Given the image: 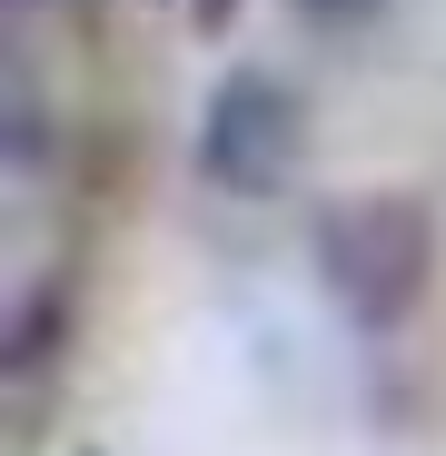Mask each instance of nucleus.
I'll list each match as a JSON object with an SVG mask.
<instances>
[{
	"label": "nucleus",
	"instance_id": "1",
	"mask_svg": "<svg viewBox=\"0 0 446 456\" xmlns=\"http://www.w3.org/2000/svg\"><path fill=\"white\" fill-rule=\"evenodd\" d=\"M308 248H318L328 297L357 328H397V318H417V297L436 278V218L417 189H347L318 208Z\"/></svg>",
	"mask_w": 446,
	"mask_h": 456
},
{
	"label": "nucleus",
	"instance_id": "2",
	"mask_svg": "<svg viewBox=\"0 0 446 456\" xmlns=\"http://www.w3.org/2000/svg\"><path fill=\"white\" fill-rule=\"evenodd\" d=\"M308 159V100L278 69H229L199 110V179L229 199H278Z\"/></svg>",
	"mask_w": 446,
	"mask_h": 456
},
{
	"label": "nucleus",
	"instance_id": "3",
	"mask_svg": "<svg viewBox=\"0 0 446 456\" xmlns=\"http://www.w3.org/2000/svg\"><path fill=\"white\" fill-rule=\"evenodd\" d=\"M69 357V288L60 278H30L11 297V328H0V387H11V436H30L40 397H50V377Z\"/></svg>",
	"mask_w": 446,
	"mask_h": 456
},
{
	"label": "nucleus",
	"instance_id": "4",
	"mask_svg": "<svg viewBox=\"0 0 446 456\" xmlns=\"http://www.w3.org/2000/svg\"><path fill=\"white\" fill-rule=\"evenodd\" d=\"M308 20H357V11H377V0H297Z\"/></svg>",
	"mask_w": 446,
	"mask_h": 456
},
{
	"label": "nucleus",
	"instance_id": "5",
	"mask_svg": "<svg viewBox=\"0 0 446 456\" xmlns=\"http://www.w3.org/2000/svg\"><path fill=\"white\" fill-rule=\"evenodd\" d=\"M229 11H239V0H189V20H199V30H229Z\"/></svg>",
	"mask_w": 446,
	"mask_h": 456
}]
</instances>
